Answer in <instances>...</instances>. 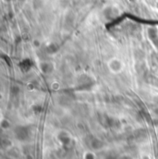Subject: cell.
Masks as SVG:
<instances>
[{
    "mask_svg": "<svg viewBox=\"0 0 158 159\" xmlns=\"http://www.w3.org/2000/svg\"><path fill=\"white\" fill-rule=\"evenodd\" d=\"M107 68L108 69L114 73V74H118L123 69V63L119 58L117 57H113L111 58L108 63H107Z\"/></svg>",
    "mask_w": 158,
    "mask_h": 159,
    "instance_id": "1",
    "label": "cell"
},
{
    "mask_svg": "<svg viewBox=\"0 0 158 159\" xmlns=\"http://www.w3.org/2000/svg\"><path fill=\"white\" fill-rule=\"evenodd\" d=\"M15 134L17 136V138L20 141H25L26 139H28L29 137V130L26 128V127H17V129L15 130Z\"/></svg>",
    "mask_w": 158,
    "mask_h": 159,
    "instance_id": "2",
    "label": "cell"
},
{
    "mask_svg": "<svg viewBox=\"0 0 158 159\" xmlns=\"http://www.w3.org/2000/svg\"><path fill=\"white\" fill-rule=\"evenodd\" d=\"M40 68L45 74H49L53 70V65L48 62H42L40 64Z\"/></svg>",
    "mask_w": 158,
    "mask_h": 159,
    "instance_id": "3",
    "label": "cell"
},
{
    "mask_svg": "<svg viewBox=\"0 0 158 159\" xmlns=\"http://www.w3.org/2000/svg\"><path fill=\"white\" fill-rule=\"evenodd\" d=\"M90 144H91L92 149H94V150H99V149H101V148L104 146L103 142H101L99 139H95V138L92 140V142H91Z\"/></svg>",
    "mask_w": 158,
    "mask_h": 159,
    "instance_id": "4",
    "label": "cell"
},
{
    "mask_svg": "<svg viewBox=\"0 0 158 159\" xmlns=\"http://www.w3.org/2000/svg\"><path fill=\"white\" fill-rule=\"evenodd\" d=\"M58 139L59 141L63 143V144H68L69 142H70V139H69V137L67 133L65 132H61L59 135H58Z\"/></svg>",
    "mask_w": 158,
    "mask_h": 159,
    "instance_id": "5",
    "label": "cell"
},
{
    "mask_svg": "<svg viewBox=\"0 0 158 159\" xmlns=\"http://www.w3.org/2000/svg\"><path fill=\"white\" fill-rule=\"evenodd\" d=\"M9 126H10V124H9L8 120L4 119V120L1 121V127H2V129H4V130L8 129V128H9Z\"/></svg>",
    "mask_w": 158,
    "mask_h": 159,
    "instance_id": "6",
    "label": "cell"
},
{
    "mask_svg": "<svg viewBox=\"0 0 158 159\" xmlns=\"http://www.w3.org/2000/svg\"><path fill=\"white\" fill-rule=\"evenodd\" d=\"M84 159H95V156H94V155L92 153H86L85 155H84Z\"/></svg>",
    "mask_w": 158,
    "mask_h": 159,
    "instance_id": "7",
    "label": "cell"
},
{
    "mask_svg": "<svg viewBox=\"0 0 158 159\" xmlns=\"http://www.w3.org/2000/svg\"><path fill=\"white\" fill-rule=\"evenodd\" d=\"M34 46L35 47H40L41 42H40L39 40H34Z\"/></svg>",
    "mask_w": 158,
    "mask_h": 159,
    "instance_id": "8",
    "label": "cell"
},
{
    "mask_svg": "<svg viewBox=\"0 0 158 159\" xmlns=\"http://www.w3.org/2000/svg\"><path fill=\"white\" fill-rule=\"evenodd\" d=\"M142 159H148V158H147V157H143V158H142Z\"/></svg>",
    "mask_w": 158,
    "mask_h": 159,
    "instance_id": "9",
    "label": "cell"
},
{
    "mask_svg": "<svg viewBox=\"0 0 158 159\" xmlns=\"http://www.w3.org/2000/svg\"><path fill=\"white\" fill-rule=\"evenodd\" d=\"M157 6H158V4H157Z\"/></svg>",
    "mask_w": 158,
    "mask_h": 159,
    "instance_id": "10",
    "label": "cell"
}]
</instances>
